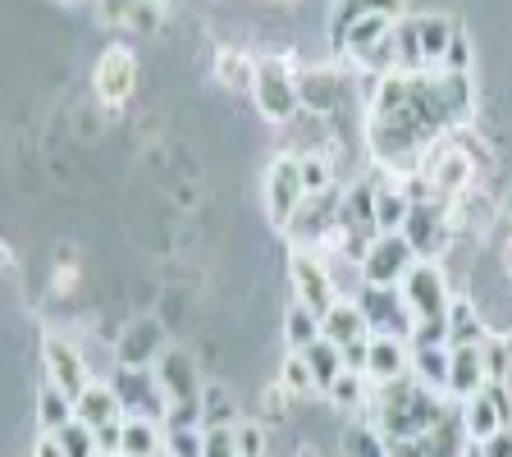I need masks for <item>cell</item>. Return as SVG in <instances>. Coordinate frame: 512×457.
Returning <instances> with one entry per match:
<instances>
[{
  "mask_svg": "<svg viewBox=\"0 0 512 457\" xmlns=\"http://www.w3.org/2000/svg\"><path fill=\"white\" fill-rule=\"evenodd\" d=\"M371 426L380 430L389 444H403V439H416L435 430L439 421L448 416V398L426 389L421 380L403 375V380H389V384H371Z\"/></svg>",
  "mask_w": 512,
  "mask_h": 457,
  "instance_id": "1",
  "label": "cell"
},
{
  "mask_svg": "<svg viewBox=\"0 0 512 457\" xmlns=\"http://www.w3.org/2000/svg\"><path fill=\"white\" fill-rule=\"evenodd\" d=\"M421 179H426L430 197H444V202H462L471 188V179H476V156L471 151H462V138L458 133H444V138H435L426 147V156H421Z\"/></svg>",
  "mask_w": 512,
  "mask_h": 457,
  "instance_id": "2",
  "label": "cell"
},
{
  "mask_svg": "<svg viewBox=\"0 0 512 457\" xmlns=\"http://www.w3.org/2000/svg\"><path fill=\"white\" fill-rule=\"evenodd\" d=\"M252 101H256V110H261V119H270V124H288V119L302 110L298 69H293L284 55H261V60H256Z\"/></svg>",
  "mask_w": 512,
  "mask_h": 457,
  "instance_id": "3",
  "label": "cell"
},
{
  "mask_svg": "<svg viewBox=\"0 0 512 457\" xmlns=\"http://www.w3.org/2000/svg\"><path fill=\"white\" fill-rule=\"evenodd\" d=\"M458 229V202H444V197H426V202H412L407 206V220L398 234L412 243L416 261H435L439 252L448 247Z\"/></svg>",
  "mask_w": 512,
  "mask_h": 457,
  "instance_id": "4",
  "label": "cell"
},
{
  "mask_svg": "<svg viewBox=\"0 0 512 457\" xmlns=\"http://www.w3.org/2000/svg\"><path fill=\"white\" fill-rule=\"evenodd\" d=\"M288 275H293V302L311 307L316 316H325V311L339 302L334 270H330V261H325L316 247H293V256H288Z\"/></svg>",
  "mask_w": 512,
  "mask_h": 457,
  "instance_id": "5",
  "label": "cell"
},
{
  "mask_svg": "<svg viewBox=\"0 0 512 457\" xmlns=\"http://www.w3.org/2000/svg\"><path fill=\"white\" fill-rule=\"evenodd\" d=\"M339 220H343V188L330 183L325 192H307V202L293 211V220H288L284 234L293 238V247H316Z\"/></svg>",
  "mask_w": 512,
  "mask_h": 457,
  "instance_id": "6",
  "label": "cell"
},
{
  "mask_svg": "<svg viewBox=\"0 0 512 457\" xmlns=\"http://www.w3.org/2000/svg\"><path fill=\"white\" fill-rule=\"evenodd\" d=\"M398 293H403L412 320H439V316H448V302H453V293H448V279H444V270H439V261H416V266L403 275Z\"/></svg>",
  "mask_w": 512,
  "mask_h": 457,
  "instance_id": "7",
  "label": "cell"
},
{
  "mask_svg": "<svg viewBox=\"0 0 512 457\" xmlns=\"http://www.w3.org/2000/svg\"><path fill=\"white\" fill-rule=\"evenodd\" d=\"M416 266V252L403 234H380L362 256V284L366 288H398L403 275Z\"/></svg>",
  "mask_w": 512,
  "mask_h": 457,
  "instance_id": "8",
  "label": "cell"
},
{
  "mask_svg": "<svg viewBox=\"0 0 512 457\" xmlns=\"http://www.w3.org/2000/svg\"><path fill=\"white\" fill-rule=\"evenodd\" d=\"M110 389H115L124 416H142V421H165V389L156 384V371H133V366H115L110 375Z\"/></svg>",
  "mask_w": 512,
  "mask_h": 457,
  "instance_id": "9",
  "label": "cell"
},
{
  "mask_svg": "<svg viewBox=\"0 0 512 457\" xmlns=\"http://www.w3.org/2000/svg\"><path fill=\"white\" fill-rule=\"evenodd\" d=\"M307 202V188H302V170L298 156H275L266 170V215L275 229H288L293 211Z\"/></svg>",
  "mask_w": 512,
  "mask_h": 457,
  "instance_id": "10",
  "label": "cell"
},
{
  "mask_svg": "<svg viewBox=\"0 0 512 457\" xmlns=\"http://www.w3.org/2000/svg\"><path fill=\"white\" fill-rule=\"evenodd\" d=\"M165 348H170V339H165V325H160L156 316H138L124 334H119V343H115V366L151 371V366L160 362V352H165Z\"/></svg>",
  "mask_w": 512,
  "mask_h": 457,
  "instance_id": "11",
  "label": "cell"
},
{
  "mask_svg": "<svg viewBox=\"0 0 512 457\" xmlns=\"http://www.w3.org/2000/svg\"><path fill=\"white\" fill-rule=\"evenodd\" d=\"M42 366H46V380H51L55 389H64L69 398H78L87 384H92L83 352H78V343H69L64 334H46V343H42Z\"/></svg>",
  "mask_w": 512,
  "mask_h": 457,
  "instance_id": "12",
  "label": "cell"
},
{
  "mask_svg": "<svg viewBox=\"0 0 512 457\" xmlns=\"http://www.w3.org/2000/svg\"><path fill=\"white\" fill-rule=\"evenodd\" d=\"M92 87L106 106L128 101L133 87H138V60H133V51H128V46H106L101 60H96V69H92Z\"/></svg>",
  "mask_w": 512,
  "mask_h": 457,
  "instance_id": "13",
  "label": "cell"
},
{
  "mask_svg": "<svg viewBox=\"0 0 512 457\" xmlns=\"http://www.w3.org/2000/svg\"><path fill=\"white\" fill-rule=\"evenodd\" d=\"M467 430H462V416L448 412L435 430L416 439H403V444H389V457H462L467 453Z\"/></svg>",
  "mask_w": 512,
  "mask_h": 457,
  "instance_id": "14",
  "label": "cell"
},
{
  "mask_svg": "<svg viewBox=\"0 0 512 457\" xmlns=\"http://www.w3.org/2000/svg\"><path fill=\"white\" fill-rule=\"evenodd\" d=\"M151 371H156V384L165 389L170 403H202V375H197L188 348H165Z\"/></svg>",
  "mask_w": 512,
  "mask_h": 457,
  "instance_id": "15",
  "label": "cell"
},
{
  "mask_svg": "<svg viewBox=\"0 0 512 457\" xmlns=\"http://www.w3.org/2000/svg\"><path fill=\"white\" fill-rule=\"evenodd\" d=\"M357 307L366 311L371 334H398V339L412 334V311H407V302H403L398 288H362Z\"/></svg>",
  "mask_w": 512,
  "mask_h": 457,
  "instance_id": "16",
  "label": "cell"
},
{
  "mask_svg": "<svg viewBox=\"0 0 512 457\" xmlns=\"http://www.w3.org/2000/svg\"><path fill=\"white\" fill-rule=\"evenodd\" d=\"M366 380L371 384H389L412 375V348L398 334H371V348H366Z\"/></svg>",
  "mask_w": 512,
  "mask_h": 457,
  "instance_id": "17",
  "label": "cell"
},
{
  "mask_svg": "<svg viewBox=\"0 0 512 457\" xmlns=\"http://www.w3.org/2000/svg\"><path fill=\"white\" fill-rule=\"evenodd\" d=\"M394 23L398 19H389V14H366V19H357V23H348V32L339 37V46L334 51H343L357 69H366V60H371L375 51H380L389 37H394Z\"/></svg>",
  "mask_w": 512,
  "mask_h": 457,
  "instance_id": "18",
  "label": "cell"
},
{
  "mask_svg": "<svg viewBox=\"0 0 512 457\" xmlns=\"http://www.w3.org/2000/svg\"><path fill=\"white\" fill-rule=\"evenodd\" d=\"M480 389H485V357H480V343L448 348V403H462V398L480 394Z\"/></svg>",
  "mask_w": 512,
  "mask_h": 457,
  "instance_id": "19",
  "label": "cell"
},
{
  "mask_svg": "<svg viewBox=\"0 0 512 457\" xmlns=\"http://www.w3.org/2000/svg\"><path fill=\"white\" fill-rule=\"evenodd\" d=\"M320 339H330L334 348H352V343H366L371 339V325H366V311L357 302L339 298L325 316H320Z\"/></svg>",
  "mask_w": 512,
  "mask_h": 457,
  "instance_id": "20",
  "label": "cell"
},
{
  "mask_svg": "<svg viewBox=\"0 0 512 457\" xmlns=\"http://www.w3.org/2000/svg\"><path fill=\"white\" fill-rule=\"evenodd\" d=\"M74 421H83V426H92V430L110 426V421H124V407H119L115 389H110L106 380H92L83 394L74 398Z\"/></svg>",
  "mask_w": 512,
  "mask_h": 457,
  "instance_id": "21",
  "label": "cell"
},
{
  "mask_svg": "<svg viewBox=\"0 0 512 457\" xmlns=\"http://www.w3.org/2000/svg\"><path fill=\"white\" fill-rule=\"evenodd\" d=\"M339 92H343V78L334 69H298V101L316 115H330L339 106Z\"/></svg>",
  "mask_w": 512,
  "mask_h": 457,
  "instance_id": "22",
  "label": "cell"
},
{
  "mask_svg": "<svg viewBox=\"0 0 512 457\" xmlns=\"http://www.w3.org/2000/svg\"><path fill=\"white\" fill-rule=\"evenodd\" d=\"M366 14H389V19H403V0H330V42L339 46V37L348 32V23L366 19Z\"/></svg>",
  "mask_w": 512,
  "mask_h": 457,
  "instance_id": "23",
  "label": "cell"
},
{
  "mask_svg": "<svg viewBox=\"0 0 512 457\" xmlns=\"http://www.w3.org/2000/svg\"><path fill=\"white\" fill-rule=\"evenodd\" d=\"M458 416H462V430H467L471 444H485L490 435H499L503 421H499V407H494V398L480 389V394L462 398L458 403Z\"/></svg>",
  "mask_w": 512,
  "mask_h": 457,
  "instance_id": "24",
  "label": "cell"
},
{
  "mask_svg": "<svg viewBox=\"0 0 512 457\" xmlns=\"http://www.w3.org/2000/svg\"><path fill=\"white\" fill-rule=\"evenodd\" d=\"M380 174H362L343 188V220L357 224V229H375V192H380Z\"/></svg>",
  "mask_w": 512,
  "mask_h": 457,
  "instance_id": "25",
  "label": "cell"
},
{
  "mask_svg": "<svg viewBox=\"0 0 512 457\" xmlns=\"http://www.w3.org/2000/svg\"><path fill=\"white\" fill-rule=\"evenodd\" d=\"M119 457H165V426L160 421H142V416H124Z\"/></svg>",
  "mask_w": 512,
  "mask_h": 457,
  "instance_id": "26",
  "label": "cell"
},
{
  "mask_svg": "<svg viewBox=\"0 0 512 457\" xmlns=\"http://www.w3.org/2000/svg\"><path fill=\"white\" fill-rule=\"evenodd\" d=\"M407 192H403V183L394 179V174H384L380 179V192H375V229L380 234H398L403 229V220H407Z\"/></svg>",
  "mask_w": 512,
  "mask_h": 457,
  "instance_id": "27",
  "label": "cell"
},
{
  "mask_svg": "<svg viewBox=\"0 0 512 457\" xmlns=\"http://www.w3.org/2000/svg\"><path fill=\"white\" fill-rule=\"evenodd\" d=\"M490 330H485V320H480L476 302L467 298H453L448 302V348H462V343H485Z\"/></svg>",
  "mask_w": 512,
  "mask_h": 457,
  "instance_id": "28",
  "label": "cell"
},
{
  "mask_svg": "<svg viewBox=\"0 0 512 457\" xmlns=\"http://www.w3.org/2000/svg\"><path fill=\"white\" fill-rule=\"evenodd\" d=\"M453 28H458V23L444 19V14H421V19H416V37H421V60H426V69H439L448 42H453Z\"/></svg>",
  "mask_w": 512,
  "mask_h": 457,
  "instance_id": "29",
  "label": "cell"
},
{
  "mask_svg": "<svg viewBox=\"0 0 512 457\" xmlns=\"http://www.w3.org/2000/svg\"><path fill=\"white\" fill-rule=\"evenodd\" d=\"M215 78H220L229 92H252L256 83V60L247 51H238V46H224L220 55H215Z\"/></svg>",
  "mask_w": 512,
  "mask_h": 457,
  "instance_id": "30",
  "label": "cell"
},
{
  "mask_svg": "<svg viewBox=\"0 0 512 457\" xmlns=\"http://www.w3.org/2000/svg\"><path fill=\"white\" fill-rule=\"evenodd\" d=\"M339 457H389V439L371 421H348L339 435Z\"/></svg>",
  "mask_w": 512,
  "mask_h": 457,
  "instance_id": "31",
  "label": "cell"
},
{
  "mask_svg": "<svg viewBox=\"0 0 512 457\" xmlns=\"http://www.w3.org/2000/svg\"><path fill=\"white\" fill-rule=\"evenodd\" d=\"M412 380H421L426 389L448 398V348H412Z\"/></svg>",
  "mask_w": 512,
  "mask_h": 457,
  "instance_id": "32",
  "label": "cell"
},
{
  "mask_svg": "<svg viewBox=\"0 0 512 457\" xmlns=\"http://www.w3.org/2000/svg\"><path fill=\"white\" fill-rule=\"evenodd\" d=\"M238 403L224 384H202V430H224V426H238Z\"/></svg>",
  "mask_w": 512,
  "mask_h": 457,
  "instance_id": "33",
  "label": "cell"
},
{
  "mask_svg": "<svg viewBox=\"0 0 512 457\" xmlns=\"http://www.w3.org/2000/svg\"><path fill=\"white\" fill-rule=\"evenodd\" d=\"M37 421H42V435H55V430H64L69 421H74V398L46 380L42 394H37Z\"/></svg>",
  "mask_w": 512,
  "mask_h": 457,
  "instance_id": "34",
  "label": "cell"
},
{
  "mask_svg": "<svg viewBox=\"0 0 512 457\" xmlns=\"http://www.w3.org/2000/svg\"><path fill=\"white\" fill-rule=\"evenodd\" d=\"M302 357H307V366H311V380H316V394H325L334 384V375L343 371V352L334 348L330 339H316L311 348H302Z\"/></svg>",
  "mask_w": 512,
  "mask_h": 457,
  "instance_id": "35",
  "label": "cell"
},
{
  "mask_svg": "<svg viewBox=\"0 0 512 457\" xmlns=\"http://www.w3.org/2000/svg\"><path fill=\"white\" fill-rule=\"evenodd\" d=\"M284 339L293 352L311 348V343L320 339V316L311 307H302V302H293V307L284 311Z\"/></svg>",
  "mask_w": 512,
  "mask_h": 457,
  "instance_id": "36",
  "label": "cell"
},
{
  "mask_svg": "<svg viewBox=\"0 0 512 457\" xmlns=\"http://www.w3.org/2000/svg\"><path fill=\"white\" fill-rule=\"evenodd\" d=\"M325 398H330L334 407H366V398H371V380H366L362 371H348V366H343V371L334 375V384L325 389Z\"/></svg>",
  "mask_w": 512,
  "mask_h": 457,
  "instance_id": "37",
  "label": "cell"
},
{
  "mask_svg": "<svg viewBox=\"0 0 512 457\" xmlns=\"http://www.w3.org/2000/svg\"><path fill=\"white\" fill-rule=\"evenodd\" d=\"M394 51H398V69H403V74H426L421 37H416V19H398L394 23Z\"/></svg>",
  "mask_w": 512,
  "mask_h": 457,
  "instance_id": "38",
  "label": "cell"
},
{
  "mask_svg": "<svg viewBox=\"0 0 512 457\" xmlns=\"http://www.w3.org/2000/svg\"><path fill=\"white\" fill-rule=\"evenodd\" d=\"M279 384H284L293 398H307V394H316V380H311V366H307V357L302 352H288L284 357V371H279Z\"/></svg>",
  "mask_w": 512,
  "mask_h": 457,
  "instance_id": "39",
  "label": "cell"
},
{
  "mask_svg": "<svg viewBox=\"0 0 512 457\" xmlns=\"http://www.w3.org/2000/svg\"><path fill=\"white\" fill-rule=\"evenodd\" d=\"M55 439H60L64 457H96L101 448H96V430L83 426V421H69L64 430H55Z\"/></svg>",
  "mask_w": 512,
  "mask_h": 457,
  "instance_id": "40",
  "label": "cell"
},
{
  "mask_svg": "<svg viewBox=\"0 0 512 457\" xmlns=\"http://www.w3.org/2000/svg\"><path fill=\"white\" fill-rule=\"evenodd\" d=\"M480 357H485V384H508V366H512V348L503 339H485L480 343Z\"/></svg>",
  "mask_w": 512,
  "mask_h": 457,
  "instance_id": "41",
  "label": "cell"
},
{
  "mask_svg": "<svg viewBox=\"0 0 512 457\" xmlns=\"http://www.w3.org/2000/svg\"><path fill=\"white\" fill-rule=\"evenodd\" d=\"M435 74H471V37H467V28H453V42H448V51H444V60H439V69Z\"/></svg>",
  "mask_w": 512,
  "mask_h": 457,
  "instance_id": "42",
  "label": "cell"
},
{
  "mask_svg": "<svg viewBox=\"0 0 512 457\" xmlns=\"http://www.w3.org/2000/svg\"><path fill=\"white\" fill-rule=\"evenodd\" d=\"M206 453V430L188 426V430H165V457H202Z\"/></svg>",
  "mask_w": 512,
  "mask_h": 457,
  "instance_id": "43",
  "label": "cell"
},
{
  "mask_svg": "<svg viewBox=\"0 0 512 457\" xmlns=\"http://www.w3.org/2000/svg\"><path fill=\"white\" fill-rule=\"evenodd\" d=\"M298 170H302V188L307 192H325L334 183V170L325 156H298Z\"/></svg>",
  "mask_w": 512,
  "mask_h": 457,
  "instance_id": "44",
  "label": "cell"
},
{
  "mask_svg": "<svg viewBox=\"0 0 512 457\" xmlns=\"http://www.w3.org/2000/svg\"><path fill=\"white\" fill-rule=\"evenodd\" d=\"M234 435H238V457H261L266 453V430H261V421H238Z\"/></svg>",
  "mask_w": 512,
  "mask_h": 457,
  "instance_id": "45",
  "label": "cell"
},
{
  "mask_svg": "<svg viewBox=\"0 0 512 457\" xmlns=\"http://www.w3.org/2000/svg\"><path fill=\"white\" fill-rule=\"evenodd\" d=\"M202 457H238V435H234V426L206 430V453H202Z\"/></svg>",
  "mask_w": 512,
  "mask_h": 457,
  "instance_id": "46",
  "label": "cell"
},
{
  "mask_svg": "<svg viewBox=\"0 0 512 457\" xmlns=\"http://www.w3.org/2000/svg\"><path fill=\"white\" fill-rule=\"evenodd\" d=\"M160 0H147V5H133V14H128V23L124 28H138V32H151V28H160Z\"/></svg>",
  "mask_w": 512,
  "mask_h": 457,
  "instance_id": "47",
  "label": "cell"
},
{
  "mask_svg": "<svg viewBox=\"0 0 512 457\" xmlns=\"http://www.w3.org/2000/svg\"><path fill=\"white\" fill-rule=\"evenodd\" d=\"M119 439H124V421H110V426L96 430V448L110 457H119Z\"/></svg>",
  "mask_w": 512,
  "mask_h": 457,
  "instance_id": "48",
  "label": "cell"
},
{
  "mask_svg": "<svg viewBox=\"0 0 512 457\" xmlns=\"http://www.w3.org/2000/svg\"><path fill=\"white\" fill-rule=\"evenodd\" d=\"M480 457H512V426H503L499 435H490L480 444Z\"/></svg>",
  "mask_w": 512,
  "mask_h": 457,
  "instance_id": "49",
  "label": "cell"
},
{
  "mask_svg": "<svg viewBox=\"0 0 512 457\" xmlns=\"http://www.w3.org/2000/svg\"><path fill=\"white\" fill-rule=\"evenodd\" d=\"M288 398H293V394H288L284 384H270V389H266V416H270V421H284Z\"/></svg>",
  "mask_w": 512,
  "mask_h": 457,
  "instance_id": "50",
  "label": "cell"
},
{
  "mask_svg": "<svg viewBox=\"0 0 512 457\" xmlns=\"http://www.w3.org/2000/svg\"><path fill=\"white\" fill-rule=\"evenodd\" d=\"M485 394L494 398V407H499V421H503V426H512V389H508V384H485Z\"/></svg>",
  "mask_w": 512,
  "mask_h": 457,
  "instance_id": "51",
  "label": "cell"
},
{
  "mask_svg": "<svg viewBox=\"0 0 512 457\" xmlns=\"http://www.w3.org/2000/svg\"><path fill=\"white\" fill-rule=\"evenodd\" d=\"M101 5V23H128L133 14V0H96Z\"/></svg>",
  "mask_w": 512,
  "mask_h": 457,
  "instance_id": "52",
  "label": "cell"
},
{
  "mask_svg": "<svg viewBox=\"0 0 512 457\" xmlns=\"http://www.w3.org/2000/svg\"><path fill=\"white\" fill-rule=\"evenodd\" d=\"M32 457H64L60 439H55V435H42V439H37V453H32Z\"/></svg>",
  "mask_w": 512,
  "mask_h": 457,
  "instance_id": "53",
  "label": "cell"
},
{
  "mask_svg": "<svg viewBox=\"0 0 512 457\" xmlns=\"http://www.w3.org/2000/svg\"><path fill=\"white\" fill-rule=\"evenodd\" d=\"M499 211H503V220L512 224V183H508V192H503V202H499Z\"/></svg>",
  "mask_w": 512,
  "mask_h": 457,
  "instance_id": "54",
  "label": "cell"
},
{
  "mask_svg": "<svg viewBox=\"0 0 512 457\" xmlns=\"http://www.w3.org/2000/svg\"><path fill=\"white\" fill-rule=\"evenodd\" d=\"M462 457H480V444H467V453H462Z\"/></svg>",
  "mask_w": 512,
  "mask_h": 457,
  "instance_id": "55",
  "label": "cell"
},
{
  "mask_svg": "<svg viewBox=\"0 0 512 457\" xmlns=\"http://www.w3.org/2000/svg\"><path fill=\"white\" fill-rule=\"evenodd\" d=\"M503 261H508V270H512V243H508V252H503Z\"/></svg>",
  "mask_w": 512,
  "mask_h": 457,
  "instance_id": "56",
  "label": "cell"
},
{
  "mask_svg": "<svg viewBox=\"0 0 512 457\" xmlns=\"http://www.w3.org/2000/svg\"><path fill=\"white\" fill-rule=\"evenodd\" d=\"M60 5H83V0H60Z\"/></svg>",
  "mask_w": 512,
  "mask_h": 457,
  "instance_id": "57",
  "label": "cell"
},
{
  "mask_svg": "<svg viewBox=\"0 0 512 457\" xmlns=\"http://www.w3.org/2000/svg\"><path fill=\"white\" fill-rule=\"evenodd\" d=\"M96 457H110V453H96Z\"/></svg>",
  "mask_w": 512,
  "mask_h": 457,
  "instance_id": "58",
  "label": "cell"
}]
</instances>
